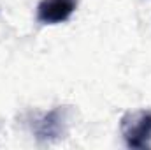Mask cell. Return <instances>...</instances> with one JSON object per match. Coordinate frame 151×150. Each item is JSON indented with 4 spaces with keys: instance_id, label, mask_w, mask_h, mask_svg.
Segmentation results:
<instances>
[{
    "instance_id": "cell-1",
    "label": "cell",
    "mask_w": 151,
    "mask_h": 150,
    "mask_svg": "<svg viewBox=\"0 0 151 150\" xmlns=\"http://www.w3.org/2000/svg\"><path fill=\"white\" fill-rule=\"evenodd\" d=\"M121 134L130 149H148L151 143V111H130L121 118Z\"/></svg>"
},
{
    "instance_id": "cell-2",
    "label": "cell",
    "mask_w": 151,
    "mask_h": 150,
    "mask_svg": "<svg viewBox=\"0 0 151 150\" xmlns=\"http://www.w3.org/2000/svg\"><path fill=\"white\" fill-rule=\"evenodd\" d=\"M77 7V0H40L37 20L44 25H58L67 21Z\"/></svg>"
},
{
    "instance_id": "cell-3",
    "label": "cell",
    "mask_w": 151,
    "mask_h": 150,
    "mask_svg": "<svg viewBox=\"0 0 151 150\" xmlns=\"http://www.w3.org/2000/svg\"><path fill=\"white\" fill-rule=\"evenodd\" d=\"M65 127V110L55 108L51 111L40 115L34 122V133L40 141H53L63 134Z\"/></svg>"
}]
</instances>
